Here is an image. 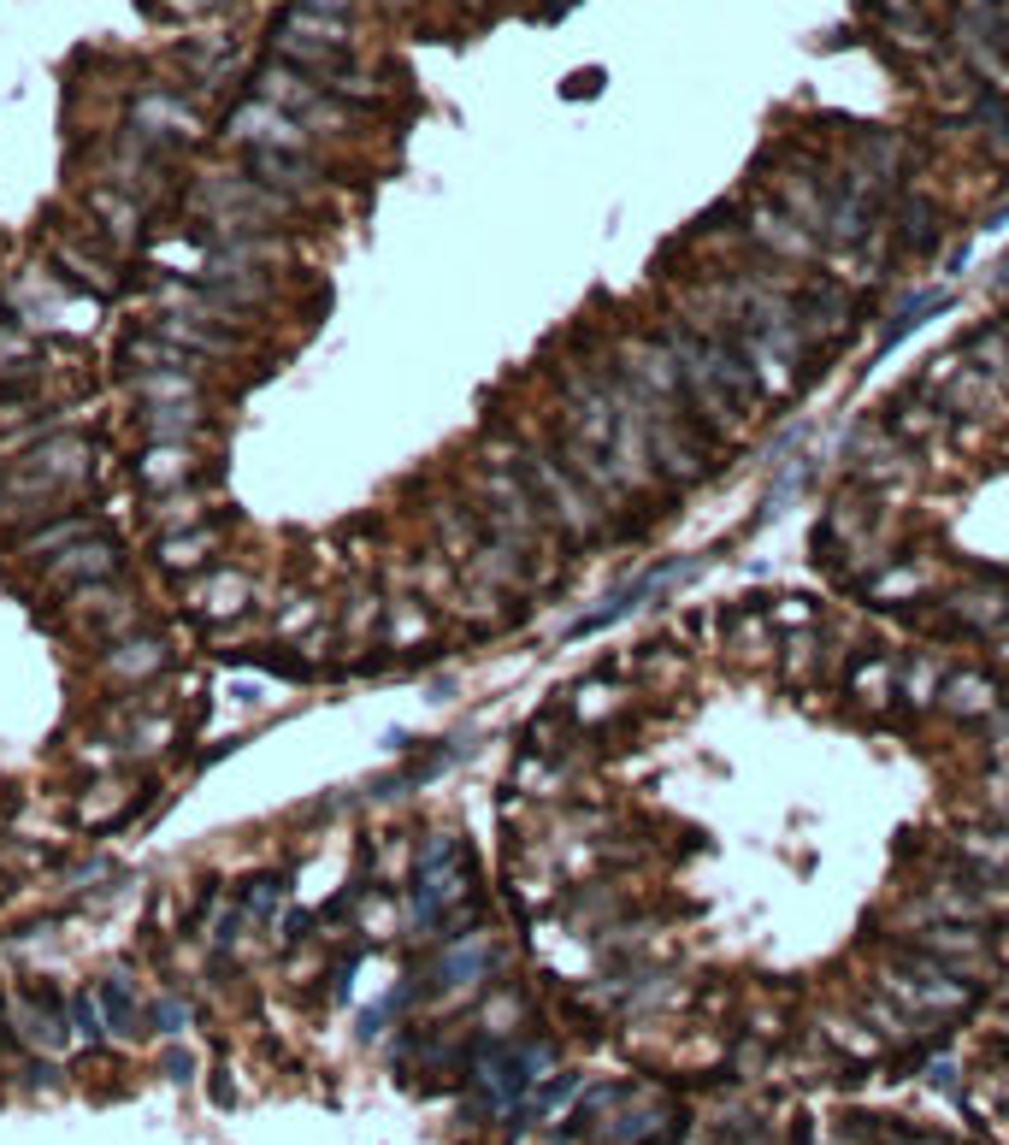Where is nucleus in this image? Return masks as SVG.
<instances>
[{
  "label": "nucleus",
  "instance_id": "16",
  "mask_svg": "<svg viewBox=\"0 0 1009 1145\" xmlns=\"http://www.w3.org/2000/svg\"><path fill=\"white\" fill-rule=\"evenodd\" d=\"M166 1075H171V1081H189V1075H195V1063H189V1051H171V1057H166Z\"/></svg>",
  "mask_w": 1009,
  "mask_h": 1145
},
{
  "label": "nucleus",
  "instance_id": "18",
  "mask_svg": "<svg viewBox=\"0 0 1009 1145\" xmlns=\"http://www.w3.org/2000/svg\"><path fill=\"white\" fill-rule=\"evenodd\" d=\"M1004 661H1009V637H1004Z\"/></svg>",
  "mask_w": 1009,
  "mask_h": 1145
},
{
  "label": "nucleus",
  "instance_id": "3",
  "mask_svg": "<svg viewBox=\"0 0 1009 1145\" xmlns=\"http://www.w3.org/2000/svg\"><path fill=\"white\" fill-rule=\"evenodd\" d=\"M744 219H750V237L762 242V249H780L785 260H809V249H815V230H803V225L792 219V213L780 207V201H773V207H750Z\"/></svg>",
  "mask_w": 1009,
  "mask_h": 1145
},
{
  "label": "nucleus",
  "instance_id": "8",
  "mask_svg": "<svg viewBox=\"0 0 1009 1145\" xmlns=\"http://www.w3.org/2000/svg\"><path fill=\"white\" fill-rule=\"evenodd\" d=\"M112 568H119V549H112V544H100L95 556H90V544H83V549H71L60 568H48V579H71V573H78V579H83V573L100 579V573H112Z\"/></svg>",
  "mask_w": 1009,
  "mask_h": 1145
},
{
  "label": "nucleus",
  "instance_id": "7",
  "mask_svg": "<svg viewBox=\"0 0 1009 1145\" xmlns=\"http://www.w3.org/2000/svg\"><path fill=\"white\" fill-rule=\"evenodd\" d=\"M803 485H809V461H792V467H780V478L768 485V497H762V509H756V520H768V514L780 520V514L803 497Z\"/></svg>",
  "mask_w": 1009,
  "mask_h": 1145
},
{
  "label": "nucleus",
  "instance_id": "10",
  "mask_svg": "<svg viewBox=\"0 0 1009 1145\" xmlns=\"http://www.w3.org/2000/svg\"><path fill=\"white\" fill-rule=\"evenodd\" d=\"M166 337L201 343V349H230V331H225V325H201V319H183V313L166 319Z\"/></svg>",
  "mask_w": 1009,
  "mask_h": 1145
},
{
  "label": "nucleus",
  "instance_id": "17",
  "mask_svg": "<svg viewBox=\"0 0 1009 1145\" xmlns=\"http://www.w3.org/2000/svg\"><path fill=\"white\" fill-rule=\"evenodd\" d=\"M998 284H1009V254L998 260Z\"/></svg>",
  "mask_w": 1009,
  "mask_h": 1145
},
{
  "label": "nucleus",
  "instance_id": "2",
  "mask_svg": "<svg viewBox=\"0 0 1009 1145\" xmlns=\"http://www.w3.org/2000/svg\"><path fill=\"white\" fill-rule=\"evenodd\" d=\"M950 308V284H927V289H915V296H903L898 308H891V319L880 325V349L874 355H886V349H898L910 331H921L927 319H939Z\"/></svg>",
  "mask_w": 1009,
  "mask_h": 1145
},
{
  "label": "nucleus",
  "instance_id": "4",
  "mask_svg": "<svg viewBox=\"0 0 1009 1145\" xmlns=\"http://www.w3.org/2000/svg\"><path fill=\"white\" fill-rule=\"evenodd\" d=\"M496 951L490 945H455L437 956V987H473L478 975H490Z\"/></svg>",
  "mask_w": 1009,
  "mask_h": 1145
},
{
  "label": "nucleus",
  "instance_id": "1",
  "mask_svg": "<svg viewBox=\"0 0 1009 1145\" xmlns=\"http://www.w3.org/2000/svg\"><path fill=\"white\" fill-rule=\"evenodd\" d=\"M520 478L532 485V497L544 502L549 526H567V532H579V538H591V532L603 526V497H596V490L584 485L561 455H549V449H525Z\"/></svg>",
  "mask_w": 1009,
  "mask_h": 1145
},
{
  "label": "nucleus",
  "instance_id": "9",
  "mask_svg": "<svg viewBox=\"0 0 1009 1145\" xmlns=\"http://www.w3.org/2000/svg\"><path fill=\"white\" fill-rule=\"evenodd\" d=\"M95 998H100V1010H107V1027H112V1034H136V1004H130V987H124L119 975L100 980Z\"/></svg>",
  "mask_w": 1009,
  "mask_h": 1145
},
{
  "label": "nucleus",
  "instance_id": "15",
  "mask_svg": "<svg viewBox=\"0 0 1009 1145\" xmlns=\"http://www.w3.org/2000/svg\"><path fill=\"white\" fill-rule=\"evenodd\" d=\"M567 1093H573V1081H555V1086H544V1093H537V1098H532V1110H537V1116H549V1110H555V1105H561V1098H567Z\"/></svg>",
  "mask_w": 1009,
  "mask_h": 1145
},
{
  "label": "nucleus",
  "instance_id": "12",
  "mask_svg": "<svg viewBox=\"0 0 1009 1145\" xmlns=\"http://www.w3.org/2000/svg\"><path fill=\"white\" fill-rule=\"evenodd\" d=\"M284 886H289V874H260L254 886H248V897H242L248 916H272V904L284 897Z\"/></svg>",
  "mask_w": 1009,
  "mask_h": 1145
},
{
  "label": "nucleus",
  "instance_id": "11",
  "mask_svg": "<svg viewBox=\"0 0 1009 1145\" xmlns=\"http://www.w3.org/2000/svg\"><path fill=\"white\" fill-rule=\"evenodd\" d=\"M159 661H166V649L159 644H124V649H112V673H154Z\"/></svg>",
  "mask_w": 1009,
  "mask_h": 1145
},
{
  "label": "nucleus",
  "instance_id": "6",
  "mask_svg": "<svg viewBox=\"0 0 1009 1145\" xmlns=\"http://www.w3.org/2000/svg\"><path fill=\"white\" fill-rule=\"evenodd\" d=\"M933 242H939V213H933V201H903V213H898V249L933 254Z\"/></svg>",
  "mask_w": 1009,
  "mask_h": 1145
},
{
  "label": "nucleus",
  "instance_id": "5",
  "mask_svg": "<svg viewBox=\"0 0 1009 1145\" xmlns=\"http://www.w3.org/2000/svg\"><path fill=\"white\" fill-rule=\"evenodd\" d=\"M254 171L277 183V195H284V190H307V183H313V166H307L296 148H254Z\"/></svg>",
  "mask_w": 1009,
  "mask_h": 1145
},
{
  "label": "nucleus",
  "instance_id": "13",
  "mask_svg": "<svg viewBox=\"0 0 1009 1145\" xmlns=\"http://www.w3.org/2000/svg\"><path fill=\"white\" fill-rule=\"evenodd\" d=\"M71 1022H78V1034H83V1039H90V1046H95V1039L107 1034V1022H100V998L78 992V998H71Z\"/></svg>",
  "mask_w": 1009,
  "mask_h": 1145
},
{
  "label": "nucleus",
  "instance_id": "14",
  "mask_svg": "<svg viewBox=\"0 0 1009 1145\" xmlns=\"http://www.w3.org/2000/svg\"><path fill=\"white\" fill-rule=\"evenodd\" d=\"M154 1027H166V1034L189 1027V1004H178V998H159V1004H154Z\"/></svg>",
  "mask_w": 1009,
  "mask_h": 1145
}]
</instances>
